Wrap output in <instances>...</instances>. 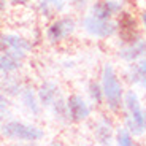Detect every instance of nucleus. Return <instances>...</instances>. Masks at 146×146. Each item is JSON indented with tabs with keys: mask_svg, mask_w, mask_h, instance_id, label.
<instances>
[{
	"mask_svg": "<svg viewBox=\"0 0 146 146\" xmlns=\"http://www.w3.org/2000/svg\"><path fill=\"white\" fill-rule=\"evenodd\" d=\"M100 83H102L103 95H105V110L113 116H121L125 83L113 64H103L100 70Z\"/></svg>",
	"mask_w": 146,
	"mask_h": 146,
	"instance_id": "f257e3e1",
	"label": "nucleus"
},
{
	"mask_svg": "<svg viewBox=\"0 0 146 146\" xmlns=\"http://www.w3.org/2000/svg\"><path fill=\"white\" fill-rule=\"evenodd\" d=\"M0 135L11 141H40L44 137V132L41 127L35 124H27L22 121H5L0 125Z\"/></svg>",
	"mask_w": 146,
	"mask_h": 146,
	"instance_id": "f03ea898",
	"label": "nucleus"
},
{
	"mask_svg": "<svg viewBox=\"0 0 146 146\" xmlns=\"http://www.w3.org/2000/svg\"><path fill=\"white\" fill-rule=\"evenodd\" d=\"M116 24H117V43L119 44H130L140 41L141 38H145V32L141 29L140 24V18L137 15H133V11L124 10L121 11L116 18Z\"/></svg>",
	"mask_w": 146,
	"mask_h": 146,
	"instance_id": "7ed1b4c3",
	"label": "nucleus"
},
{
	"mask_svg": "<svg viewBox=\"0 0 146 146\" xmlns=\"http://www.w3.org/2000/svg\"><path fill=\"white\" fill-rule=\"evenodd\" d=\"M81 27L89 36L99 40H110L117 35L116 19H100L92 15H84L81 19Z\"/></svg>",
	"mask_w": 146,
	"mask_h": 146,
	"instance_id": "20e7f679",
	"label": "nucleus"
},
{
	"mask_svg": "<svg viewBox=\"0 0 146 146\" xmlns=\"http://www.w3.org/2000/svg\"><path fill=\"white\" fill-rule=\"evenodd\" d=\"M78 29L76 19L70 15L65 16H57V18L51 19L49 26L46 27V40L51 44H59L62 41L68 40L73 33Z\"/></svg>",
	"mask_w": 146,
	"mask_h": 146,
	"instance_id": "39448f33",
	"label": "nucleus"
},
{
	"mask_svg": "<svg viewBox=\"0 0 146 146\" xmlns=\"http://www.w3.org/2000/svg\"><path fill=\"white\" fill-rule=\"evenodd\" d=\"M67 106H68V122L72 124L86 122L94 113V105L81 94H70L67 97Z\"/></svg>",
	"mask_w": 146,
	"mask_h": 146,
	"instance_id": "423d86ee",
	"label": "nucleus"
},
{
	"mask_svg": "<svg viewBox=\"0 0 146 146\" xmlns=\"http://www.w3.org/2000/svg\"><path fill=\"white\" fill-rule=\"evenodd\" d=\"M32 41H29L21 35L0 33V52H8V54L24 60L27 57V52L32 51Z\"/></svg>",
	"mask_w": 146,
	"mask_h": 146,
	"instance_id": "0eeeda50",
	"label": "nucleus"
},
{
	"mask_svg": "<svg viewBox=\"0 0 146 146\" xmlns=\"http://www.w3.org/2000/svg\"><path fill=\"white\" fill-rule=\"evenodd\" d=\"M114 130H116V122L113 119L111 113H100L92 125L95 143L103 146H110L114 143Z\"/></svg>",
	"mask_w": 146,
	"mask_h": 146,
	"instance_id": "6e6552de",
	"label": "nucleus"
},
{
	"mask_svg": "<svg viewBox=\"0 0 146 146\" xmlns=\"http://www.w3.org/2000/svg\"><path fill=\"white\" fill-rule=\"evenodd\" d=\"M121 78L130 88L138 86L143 91H146V56L137 62L125 64V67L121 72Z\"/></svg>",
	"mask_w": 146,
	"mask_h": 146,
	"instance_id": "1a4fd4ad",
	"label": "nucleus"
},
{
	"mask_svg": "<svg viewBox=\"0 0 146 146\" xmlns=\"http://www.w3.org/2000/svg\"><path fill=\"white\" fill-rule=\"evenodd\" d=\"M125 8L121 0H94L88 8V13L100 19H116L117 15Z\"/></svg>",
	"mask_w": 146,
	"mask_h": 146,
	"instance_id": "9d476101",
	"label": "nucleus"
},
{
	"mask_svg": "<svg viewBox=\"0 0 146 146\" xmlns=\"http://www.w3.org/2000/svg\"><path fill=\"white\" fill-rule=\"evenodd\" d=\"M143 111H145V106L141 103L140 94L133 88H127L122 99V113L133 117L137 122L143 125Z\"/></svg>",
	"mask_w": 146,
	"mask_h": 146,
	"instance_id": "9b49d317",
	"label": "nucleus"
},
{
	"mask_svg": "<svg viewBox=\"0 0 146 146\" xmlns=\"http://www.w3.org/2000/svg\"><path fill=\"white\" fill-rule=\"evenodd\" d=\"M116 56L119 60H122L124 64H132L140 60L141 57L146 56V36L141 38L140 41L130 44H119L116 51Z\"/></svg>",
	"mask_w": 146,
	"mask_h": 146,
	"instance_id": "f8f14e48",
	"label": "nucleus"
},
{
	"mask_svg": "<svg viewBox=\"0 0 146 146\" xmlns=\"http://www.w3.org/2000/svg\"><path fill=\"white\" fill-rule=\"evenodd\" d=\"M36 95H38L40 105L43 106V108H49V106L52 105V102L60 95V88H59L54 81L46 80V81H43V83L38 86V89H36Z\"/></svg>",
	"mask_w": 146,
	"mask_h": 146,
	"instance_id": "ddd939ff",
	"label": "nucleus"
},
{
	"mask_svg": "<svg viewBox=\"0 0 146 146\" xmlns=\"http://www.w3.org/2000/svg\"><path fill=\"white\" fill-rule=\"evenodd\" d=\"M67 8V0H38L36 10L44 19H54L57 15L64 13Z\"/></svg>",
	"mask_w": 146,
	"mask_h": 146,
	"instance_id": "4468645a",
	"label": "nucleus"
},
{
	"mask_svg": "<svg viewBox=\"0 0 146 146\" xmlns=\"http://www.w3.org/2000/svg\"><path fill=\"white\" fill-rule=\"evenodd\" d=\"M22 88H24V84L15 73L0 75V91L3 92L8 99L10 97H19Z\"/></svg>",
	"mask_w": 146,
	"mask_h": 146,
	"instance_id": "2eb2a0df",
	"label": "nucleus"
},
{
	"mask_svg": "<svg viewBox=\"0 0 146 146\" xmlns=\"http://www.w3.org/2000/svg\"><path fill=\"white\" fill-rule=\"evenodd\" d=\"M19 100L33 116H38L41 113V108L43 106L40 105V100H38V95H36V91L30 86V84H24L21 94H19Z\"/></svg>",
	"mask_w": 146,
	"mask_h": 146,
	"instance_id": "dca6fc26",
	"label": "nucleus"
},
{
	"mask_svg": "<svg viewBox=\"0 0 146 146\" xmlns=\"http://www.w3.org/2000/svg\"><path fill=\"white\" fill-rule=\"evenodd\" d=\"M86 92H88V99L89 102L94 106L100 108V106H105V95H103V88L102 83L99 80H91L86 86Z\"/></svg>",
	"mask_w": 146,
	"mask_h": 146,
	"instance_id": "f3484780",
	"label": "nucleus"
},
{
	"mask_svg": "<svg viewBox=\"0 0 146 146\" xmlns=\"http://www.w3.org/2000/svg\"><path fill=\"white\" fill-rule=\"evenodd\" d=\"M22 62L24 60L8 54V52H0V75L16 73L18 70L22 68Z\"/></svg>",
	"mask_w": 146,
	"mask_h": 146,
	"instance_id": "a211bd4d",
	"label": "nucleus"
},
{
	"mask_svg": "<svg viewBox=\"0 0 146 146\" xmlns=\"http://www.w3.org/2000/svg\"><path fill=\"white\" fill-rule=\"evenodd\" d=\"M49 108H51L52 116H54L56 121L62 122V124L68 122V106H67V97H64V95L60 94L57 99L52 102V105L49 106Z\"/></svg>",
	"mask_w": 146,
	"mask_h": 146,
	"instance_id": "6ab92c4d",
	"label": "nucleus"
},
{
	"mask_svg": "<svg viewBox=\"0 0 146 146\" xmlns=\"http://www.w3.org/2000/svg\"><path fill=\"white\" fill-rule=\"evenodd\" d=\"M114 143L119 146H133L137 145L135 137L130 133L129 129H125L122 124L116 125V130H114Z\"/></svg>",
	"mask_w": 146,
	"mask_h": 146,
	"instance_id": "aec40b11",
	"label": "nucleus"
},
{
	"mask_svg": "<svg viewBox=\"0 0 146 146\" xmlns=\"http://www.w3.org/2000/svg\"><path fill=\"white\" fill-rule=\"evenodd\" d=\"M121 119H122V125H124L125 129H129L130 130V133L135 138H140V137L145 135V129H143V125L140 124V122H137L133 117L127 116V114L121 113Z\"/></svg>",
	"mask_w": 146,
	"mask_h": 146,
	"instance_id": "412c9836",
	"label": "nucleus"
},
{
	"mask_svg": "<svg viewBox=\"0 0 146 146\" xmlns=\"http://www.w3.org/2000/svg\"><path fill=\"white\" fill-rule=\"evenodd\" d=\"M8 106H10V99L0 91V111H5V113H7Z\"/></svg>",
	"mask_w": 146,
	"mask_h": 146,
	"instance_id": "4be33fe9",
	"label": "nucleus"
},
{
	"mask_svg": "<svg viewBox=\"0 0 146 146\" xmlns=\"http://www.w3.org/2000/svg\"><path fill=\"white\" fill-rule=\"evenodd\" d=\"M138 18H140V24H141V29H143V32H145V35H146V10H141V11H140Z\"/></svg>",
	"mask_w": 146,
	"mask_h": 146,
	"instance_id": "5701e85b",
	"label": "nucleus"
},
{
	"mask_svg": "<svg viewBox=\"0 0 146 146\" xmlns=\"http://www.w3.org/2000/svg\"><path fill=\"white\" fill-rule=\"evenodd\" d=\"M8 2L15 7H24V5H29L32 0H8Z\"/></svg>",
	"mask_w": 146,
	"mask_h": 146,
	"instance_id": "b1692460",
	"label": "nucleus"
},
{
	"mask_svg": "<svg viewBox=\"0 0 146 146\" xmlns=\"http://www.w3.org/2000/svg\"><path fill=\"white\" fill-rule=\"evenodd\" d=\"M7 2H8V0H0V13L7 8Z\"/></svg>",
	"mask_w": 146,
	"mask_h": 146,
	"instance_id": "393cba45",
	"label": "nucleus"
},
{
	"mask_svg": "<svg viewBox=\"0 0 146 146\" xmlns=\"http://www.w3.org/2000/svg\"><path fill=\"white\" fill-rule=\"evenodd\" d=\"M143 129H145V133H146V106H145V111H143Z\"/></svg>",
	"mask_w": 146,
	"mask_h": 146,
	"instance_id": "a878e982",
	"label": "nucleus"
},
{
	"mask_svg": "<svg viewBox=\"0 0 146 146\" xmlns=\"http://www.w3.org/2000/svg\"><path fill=\"white\" fill-rule=\"evenodd\" d=\"M5 122V111H0V125Z\"/></svg>",
	"mask_w": 146,
	"mask_h": 146,
	"instance_id": "bb28decb",
	"label": "nucleus"
},
{
	"mask_svg": "<svg viewBox=\"0 0 146 146\" xmlns=\"http://www.w3.org/2000/svg\"><path fill=\"white\" fill-rule=\"evenodd\" d=\"M145 99H146V95H145Z\"/></svg>",
	"mask_w": 146,
	"mask_h": 146,
	"instance_id": "cd10ccee",
	"label": "nucleus"
}]
</instances>
